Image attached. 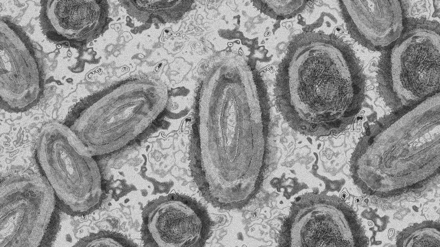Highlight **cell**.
Instances as JSON below:
<instances>
[{"instance_id": "obj_1", "label": "cell", "mask_w": 440, "mask_h": 247, "mask_svg": "<svg viewBox=\"0 0 440 247\" xmlns=\"http://www.w3.org/2000/svg\"><path fill=\"white\" fill-rule=\"evenodd\" d=\"M270 117L264 84L247 61L235 54L217 60L200 83L190 148L193 178L212 205L239 207L258 193Z\"/></svg>"}, {"instance_id": "obj_2", "label": "cell", "mask_w": 440, "mask_h": 247, "mask_svg": "<svg viewBox=\"0 0 440 247\" xmlns=\"http://www.w3.org/2000/svg\"><path fill=\"white\" fill-rule=\"evenodd\" d=\"M364 84L348 44L332 35L306 32L292 39L279 64L276 105L294 131L328 136L343 129L357 114Z\"/></svg>"}, {"instance_id": "obj_3", "label": "cell", "mask_w": 440, "mask_h": 247, "mask_svg": "<svg viewBox=\"0 0 440 247\" xmlns=\"http://www.w3.org/2000/svg\"><path fill=\"white\" fill-rule=\"evenodd\" d=\"M168 101L161 81L126 79L84 100L70 127L91 156L111 155L144 138Z\"/></svg>"}, {"instance_id": "obj_4", "label": "cell", "mask_w": 440, "mask_h": 247, "mask_svg": "<svg viewBox=\"0 0 440 247\" xmlns=\"http://www.w3.org/2000/svg\"><path fill=\"white\" fill-rule=\"evenodd\" d=\"M36 157L64 212L83 216L99 208L103 195L99 165L70 127L57 122L44 125Z\"/></svg>"}, {"instance_id": "obj_5", "label": "cell", "mask_w": 440, "mask_h": 247, "mask_svg": "<svg viewBox=\"0 0 440 247\" xmlns=\"http://www.w3.org/2000/svg\"><path fill=\"white\" fill-rule=\"evenodd\" d=\"M0 247L39 246L56 204L52 188L43 176L22 174L0 184Z\"/></svg>"}, {"instance_id": "obj_6", "label": "cell", "mask_w": 440, "mask_h": 247, "mask_svg": "<svg viewBox=\"0 0 440 247\" xmlns=\"http://www.w3.org/2000/svg\"><path fill=\"white\" fill-rule=\"evenodd\" d=\"M360 235L349 206L334 196L309 193L292 203L280 240L293 247H354Z\"/></svg>"}, {"instance_id": "obj_7", "label": "cell", "mask_w": 440, "mask_h": 247, "mask_svg": "<svg viewBox=\"0 0 440 247\" xmlns=\"http://www.w3.org/2000/svg\"><path fill=\"white\" fill-rule=\"evenodd\" d=\"M392 90L396 99L412 106L436 95L440 88V35L431 27L406 31L390 56Z\"/></svg>"}, {"instance_id": "obj_8", "label": "cell", "mask_w": 440, "mask_h": 247, "mask_svg": "<svg viewBox=\"0 0 440 247\" xmlns=\"http://www.w3.org/2000/svg\"><path fill=\"white\" fill-rule=\"evenodd\" d=\"M142 217V238L146 247H203L212 227L205 207L192 198L179 194L150 202Z\"/></svg>"}, {"instance_id": "obj_9", "label": "cell", "mask_w": 440, "mask_h": 247, "mask_svg": "<svg viewBox=\"0 0 440 247\" xmlns=\"http://www.w3.org/2000/svg\"><path fill=\"white\" fill-rule=\"evenodd\" d=\"M0 106L22 112L34 106L43 93L41 67L24 32L8 19L0 20Z\"/></svg>"}, {"instance_id": "obj_10", "label": "cell", "mask_w": 440, "mask_h": 247, "mask_svg": "<svg viewBox=\"0 0 440 247\" xmlns=\"http://www.w3.org/2000/svg\"><path fill=\"white\" fill-rule=\"evenodd\" d=\"M41 21L48 36L83 45L99 37L110 22L106 0H44Z\"/></svg>"}, {"instance_id": "obj_11", "label": "cell", "mask_w": 440, "mask_h": 247, "mask_svg": "<svg viewBox=\"0 0 440 247\" xmlns=\"http://www.w3.org/2000/svg\"><path fill=\"white\" fill-rule=\"evenodd\" d=\"M339 6L352 36L371 48H381L396 41L403 30L398 0H341Z\"/></svg>"}, {"instance_id": "obj_12", "label": "cell", "mask_w": 440, "mask_h": 247, "mask_svg": "<svg viewBox=\"0 0 440 247\" xmlns=\"http://www.w3.org/2000/svg\"><path fill=\"white\" fill-rule=\"evenodd\" d=\"M127 13L140 22L165 24L180 20L190 9L191 0H119Z\"/></svg>"}, {"instance_id": "obj_13", "label": "cell", "mask_w": 440, "mask_h": 247, "mask_svg": "<svg viewBox=\"0 0 440 247\" xmlns=\"http://www.w3.org/2000/svg\"><path fill=\"white\" fill-rule=\"evenodd\" d=\"M253 5L267 16L277 20L289 19L301 13L307 0H253Z\"/></svg>"}, {"instance_id": "obj_14", "label": "cell", "mask_w": 440, "mask_h": 247, "mask_svg": "<svg viewBox=\"0 0 440 247\" xmlns=\"http://www.w3.org/2000/svg\"><path fill=\"white\" fill-rule=\"evenodd\" d=\"M74 247H137L136 244L118 232L101 230L92 233L78 241Z\"/></svg>"}]
</instances>
